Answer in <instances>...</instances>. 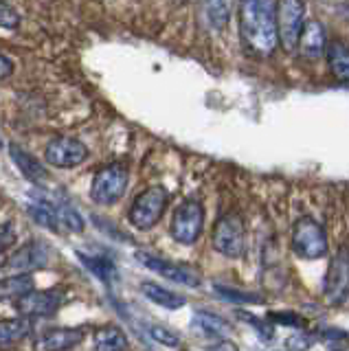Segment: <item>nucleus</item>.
<instances>
[{
  "instance_id": "obj_1",
  "label": "nucleus",
  "mask_w": 349,
  "mask_h": 351,
  "mask_svg": "<svg viewBox=\"0 0 349 351\" xmlns=\"http://www.w3.org/2000/svg\"><path fill=\"white\" fill-rule=\"evenodd\" d=\"M237 27L248 53L270 58L279 47L277 3L275 0H239Z\"/></svg>"
},
{
  "instance_id": "obj_2",
  "label": "nucleus",
  "mask_w": 349,
  "mask_h": 351,
  "mask_svg": "<svg viewBox=\"0 0 349 351\" xmlns=\"http://www.w3.org/2000/svg\"><path fill=\"white\" fill-rule=\"evenodd\" d=\"M167 202H169V193L165 186H160V184L147 186L145 191H141L134 197L132 206H130V211H128L130 224L139 230L154 228L160 222L163 213H165Z\"/></svg>"
},
{
  "instance_id": "obj_3",
  "label": "nucleus",
  "mask_w": 349,
  "mask_h": 351,
  "mask_svg": "<svg viewBox=\"0 0 349 351\" xmlns=\"http://www.w3.org/2000/svg\"><path fill=\"white\" fill-rule=\"evenodd\" d=\"M292 250L301 259H321L330 252L325 228L312 217H301L292 230Z\"/></svg>"
},
{
  "instance_id": "obj_4",
  "label": "nucleus",
  "mask_w": 349,
  "mask_h": 351,
  "mask_svg": "<svg viewBox=\"0 0 349 351\" xmlns=\"http://www.w3.org/2000/svg\"><path fill=\"white\" fill-rule=\"evenodd\" d=\"M128 180H130V173L123 165L115 162V165H108V167H101L95 173L93 184H91L93 202L101 204V206L117 204L125 195Z\"/></svg>"
},
{
  "instance_id": "obj_5",
  "label": "nucleus",
  "mask_w": 349,
  "mask_h": 351,
  "mask_svg": "<svg viewBox=\"0 0 349 351\" xmlns=\"http://www.w3.org/2000/svg\"><path fill=\"white\" fill-rule=\"evenodd\" d=\"M277 27L281 47L286 51H297L305 27V0H279Z\"/></svg>"
},
{
  "instance_id": "obj_6",
  "label": "nucleus",
  "mask_w": 349,
  "mask_h": 351,
  "mask_svg": "<svg viewBox=\"0 0 349 351\" xmlns=\"http://www.w3.org/2000/svg\"><path fill=\"white\" fill-rule=\"evenodd\" d=\"M204 226V208L198 200H184L171 219V237L182 246H191L198 241Z\"/></svg>"
},
{
  "instance_id": "obj_7",
  "label": "nucleus",
  "mask_w": 349,
  "mask_h": 351,
  "mask_svg": "<svg viewBox=\"0 0 349 351\" xmlns=\"http://www.w3.org/2000/svg\"><path fill=\"white\" fill-rule=\"evenodd\" d=\"M244 246H246V237H244L242 217L235 213L222 215L213 228V248L228 259H237L242 257Z\"/></svg>"
},
{
  "instance_id": "obj_8",
  "label": "nucleus",
  "mask_w": 349,
  "mask_h": 351,
  "mask_svg": "<svg viewBox=\"0 0 349 351\" xmlns=\"http://www.w3.org/2000/svg\"><path fill=\"white\" fill-rule=\"evenodd\" d=\"M136 259L143 263L147 270L156 272V274H160V277H165L173 283L187 285V288H198V285L202 283L200 272L191 266H187V263L169 261L160 255H152V252H143V250L136 252Z\"/></svg>"
},
{
  "instance_id": "obj_9",
  "label": "nucleus",
  "mask_w": 349,
  "mask_h": 351,
  "mask_svg": "<svg viewBox=\"0 0 349 351\" xmlns=\"http://www.w3.org/2000/svg\"><path fill=\"white\" fill-rule=\"evenodd\" d=\"M325 301L330 305H343L349 299V250L341 248L332 257L323 285Z\"/></svg>"
},
{
  "instance_id": "obj_10",
  "label": "nucleus",
  "mask_w": 349,
  "mask_h": 351,
  "mask_svg": "<svg viewBox=\"0 0 349 351\" xmlns=\"http://www.w3.org/2000/svg\"><path fill=\"white\" fill-rule=\"evenodd\" d=\"M45 158L51 167L58 169H73L88 158V147L80 138L73 136H56L49 141L45 149Z\"/></svg>"
},
{
  "instance_id": "obj_11",
  "label": "nucleus",
  "mask_w": 349,
  "mask_h": 351,
  "mask_svg": "<svg viewBox=\"0 0 349 351\" xmlns=\"http://www.w3.org/2000/svg\"><path fill=\"white\" fill-rule=\"evenodd\" d=\"M51 261V248L49 244L40 239H31L25 246H20L12 257H7L5 261V270L20 274V272H34L45 268Z\"/></svg>"
},
{
  "instance_id": "obj_12",
  "label": "nucleus",
  "mask_w": 349,
  "mask_h": 351,
  "mask_svg": "<svg viewBox=\"0 0 349 351\" xmlns=\"http://www.w3.org/2000/svg\"><path fill=\"white\" fill-rule=\"evenodd\" d=\"M64 303V294L60 290H31L29 294L14 301L16 310L27 318H45L53 316Z\"/></svg>"
},
{
  "instance_id": "obj_13",
  "label": "nucleus",
  "mask_w": 349,
  "mask_h": 351,
  "mask_svg": "<svg viewBox=\"0 0 349 351\" xmlns=\"http://www.w3.org/2000/svg\"><path fill=\"white\" fill-rule=\"evenodd\" d=\"M86 329L84 327H56L42 334L40 347L45 351H69L84 343Z\"/></svg>"
},
{
  "instance_id": "obj_14",
  "label": "nucleus",
  "mask_w": 349,
  "mask_h": 351,
  "mask_svg": "<svg viewBox=\"0 0 349 351\" xmlns=\"http://www.w3.org/2000/svg\"><path fill=\"white\" fill-rule=\"evenodd\" d=\"M327 36L321 22L316 20H308L303 27L301 40H299V51L305 60H319L321 55L327 51Z\"/></svg>"
},
{
  "instance_id": "obj_15",
  "label": "nucleus",
  "mask_w": 349,
  "mask_h": 351,
  "mask_svg": "<svg viewBox=\"0 0 349 351\" xmlns=\"http://www.w3.org/2000/svg\"><path fill=\"white\" fill-rule=\"evenodd\" d=\"M9 156H12V160L16 162V167L20 169V173H23L29 182L42 184L49 178V171L45 169V165H42L36 156H31V154L25 152L20 145H16V143L9 145Z\"/></svg>"
},
{
  "instance_id": "obj_16",
  "label": "nucleus",
  "mask_w": 349,
  "mask_h": 351,
  "mask_svg": "<svg viewBox=\"0 0 349 351\" xmlns=\"http://www.w3.org/2000/svg\"><path fill=\"white\" fill-rule=\"evenodd\" d=\"M27 213L34 219L36 224L45 226L49 230H60V219H58V208H56V200L51 197L36 193L34 200L27 204Z\"/></svg>"
},
{
  "instance_id": "obj_17",
  "label": "nucleus",
  "mask_w": 349,
  "mask_h": 351,
  "mask_svg": "<svg viewBox=\"0 0 349 351\" xmlns=\"http://www.w3.org/2000/svg\"><path fill=\"white\" fill-rule=\"evenodd\" d=\"M141 292H143L145 299H149L152 303H156L165 310H180V307L187 305V296H182L178 292H171L163 285L154 283V281H143L141 283Z\"/></svg>"
},
{
  "instance_id": "obj_18",
  "label": "nucleus",
  "mask_w": 349,
  "mask_h": 351,
  "mask_svg": "<svg viewBox=\"0 0 349 351\" xmlns=\"http://www.w3.org/2000/svg\"><path fill=\"white\" fill-rule=\"evenodd\" d=\"M36 290V279L31 272L12 274L7 279H0V303L3 301H18L20 296Z\"/></svg>"
},
{
  "instance_id": "obj_19",
  "label": "nucleus",
  "mask_w": 349,
  "mask_h": 351,
  "mask_svg": "<svg viewBox=\"0 0 349 351\" xmlns=\"http://www.w3.org/2000/svg\"><path fill=\"white\" fill-rule=\"evenodd\" d=\"M327 64H330V71L336 80L347 82L349 84V47L343 42H330L325 51Z\"/></svg>"
},
{
  "instance_id": "obj_20",
  "label": "nucleus",
  "mask_w": 349,
  "mask_h": 351,
  "mask_svg": "<svg viewBox=\"0 0 349 351\" xmlns=\"http://www.w3.org/2000/svg\"><path fill=\"white\" fill-rule=\"evenodd\" d=\"M193 327L209 338H228L231 336V325H228L222 316H215L211 312H195Z\"/></svg>"
},
{
  "instance_id": "obj_21",
  "label": "nucleus",
  "mask_w": 349,
  "mask_h": 351,
  "mask_svg": "<svg viewBox=\"0 0 349 351\" xmlns=\"http://www.w3.org/2000/svg\"><path fill=\"white\" fill-rule=\"evenodd\" d=\"M128 336L121 327L106 325L95 332V347L97 351H125L128 349Z\"/></svg>"
},
{
  "instance_id": "obj_22",
  "label": "nucleus",
  "mask_w": 349,
  "mask_h": 351,
  "mask_svg": "<svg viewBox=\"0 0 349 351\" xmlns=\"http://www.w3.org/2000/svg\"><path fill=\"white\" fill-rule=\"evenodd\" d=\"M31 332V318H7L0 321V347H12L25 340Z\"/></svg>"
},
{
  "instance_id": "obj_23",
  "label": "nucleus",
  "mask_w": 349,
  "mask_h": 351,
  "mask_svg": "<svg viewBox=\"0 0 349 351\" xmlns=\"http://www.w3.org/2000/svg\"><path fill=\"white\" fill-rule=\"evenodd\" d=\"M77 255H80V261L99 281L110 285L117 279V266H115V261L110 257H104V255H86V252H77Z\"/></svg>"
},
{
  "instance_id": "obj_24",
  "label": "nucleus",
  "mask_w": 349,
  "mask_h": 351,
  "mask_svg": "<svg viewBox=\"0 0 349 351\" xmlns=\"http://www.w3.org/2000/svg\"><path fill=\"white\" fill-rule=\"evenodd\" d=\"M202 11L206 18V25L213 31H224L231 18V9H228V0H202Z\"/></svg>"
},
{
  "instance_id": "obj_25",
  "label": "nucleus",
  "mask_w": 349,
  "mask_h": 351,
  "mask_svg": "<svg viewBox=\"0 0 349 351\" xmlns=\"http://www.w3.org/2000/svg\"><path fill=\"white\" fill-rule=\"evenodd\" d=\"M213 292H215V296H220L222 301L235 303V305H257V303H264V296H261V294L246 292V290H239V288H231V285H222V283H215Z\"/></svg>"
},
{
  "instance_id": "obj_26",
  "label": "nucleus",
  "mask_w": 349,
  "mask_h": 351,
  "mask_svg": "<svg viewBox=\"0 0 349 351\" xmlns=\"http://www.w3.org/2000/svg\"><path fill=\"white\" fill-rule=\"evenodd\" d=\"M56 208H58V219H60V226H64L71 233H82L86 222L84 217L77 213V208L69 202H56Z\"/></svg>"
},
{
  "instance_id": "obj_27",
  "label": "nucleus",
  "mask_w": 349,
  "mask_h": 351,
  "mask_svg": "<svg viewBox=\"0 0 349 351\" xmlns=\"http://www.w3.org/2000/svg\"><path fill=\"white\" fill-rule=\"evenodd\" d=\"M147 334L152 336V340H156L158 345H165V347H171V349L180 345V336L173 332V329L165 327V325H149Z\"/></svg>"
},
{
  "instance_id": "obj_28",
  "label": "nucleus",
  "mask_w": 349,
  "mask_h": 351,
  "mask_svg": "<svg viewBox=\"0 0 349 351\" xmlns=\"http://www.w3.org/2000/svg\"><path fill=\"white\" fill-rule=\"evenodd\" d=\"M316 340H319V334H308L305 329H301V334H294L288 338V347L290 351H308Z\"/></svg>"
},
{
  "instance_id": "obj_29",
  "label": "nucleus",
  "mask_w": 349,
  "mask_h": 351,
  "mask_svg": "<svg viewBox=\"0 0 349 351\" xmlns=\"http://www.w3.org/2000/svg\"><path fill=\"white\" fill-rule=\"evenodd\" d=\"M237 316L242 318V321H246V323H250L253 325V329L259 334V338H264V340H270L272 338V327L264 321V318H257L255 314H246V312H237Z\"/></svg>"
},
{
  "instance_id": "obj_30",
  "label": "nucleus",
  "mask_w": 349,
  "mask_h": 351,
  "mask_svg": "<svg viewBox=\"0 0 349 351\" xmlns=\"http://www.w3.org/2000/svg\"><path fill=\"white\" fill-rule=\"evenodd\" d=\"M18 25H20V14L9 3L0 0V27H3V29H16Z\"/></svg>"
},
{
  "instance_id": "obj_31",
  "label": "nucleus",
  "mask_w": 349,
  "mask_h": 351,
  "mask_svg": "<svg viewBox=\"0 0 349 351\" xmlns=\"http://www.w3.org/2000/svg\"><path fill=\"white\" fill-rule=\"evenodd\" d=\"M16 239H18V228L12 222H3V224H0V255L14 246Z\"/></svg>"
},
{
  "instance_id": "obj_32",
  "label": "nucleus",
  "mask_w": 349,
  "mask_h": 351,
  "mask_svg": "<svg viewBox=\"0 0 349 351\" xmlns=\"http://www.w3.org/2000/svg\"><path fill=\"white\" fill-rule=\"evenodd\" d=\"M268 318L272 323H277V325H286V327H301L305 325V321L299 316V314H294V312H272L268 314Z\"/></svg>"
},
{
  "instance_id": "obj_33",
  "label": "nucleus",
  "mask_w": 349,
  "mask_h": 351,
  "mask_svg": "<svg viewBox=\"0 0 349 351\" xmlns=\"http://www.w3.org/2000/svg\"><path fill=\"white\" fill-rule=\"evenodd\" d=\"M319 338L327 340V343H336V340H349V334L345 329H338V327H327L319 334Z\"/></svg>"
},
{
  "instance_id": "obj_34",
  "label": "nucleus",
  "mask_w": 349,
  "mask_h": 351,
  "mask_svg": "<svg viewBox=\"0 0 349 351\" xmlns=\"http://www.w3.org/2000/svg\"><path fill=\"white\" fill-rule=\"evenodd\" d=\"M12 73H14V62L0 53V80H7Z\"/></svg>"
},
{
  "instance_id": "obj_35",
  "label": "nucleus",
  "mask_w": 349,
  "mask_h": 351,
  "mask_svg": "<svg viewBox=\"0 0 349 351\" xmlns=\"http://www.w3.org/2000/svg\"><path fill=\"white\" fill-rule=\"evenodd\" d=\"M0 147H3V138H0Z\"/></svg>"
},
{
  "instance_id": "obj_36",
  "label": "nucleus",
  "mask_w": 349,
  "mask_h": 351,
  "mask_svg": "<svg viewBox=\"0 0 349 351\" xmlns=\"http://www.w3.org/2000/svg\"><path fill=\"white\" fill-rule=\"evenodd\" d=\"M215 351H222V349H215ZM224 351H226V349H224Z\"/></svg>"
}]
</instances>
